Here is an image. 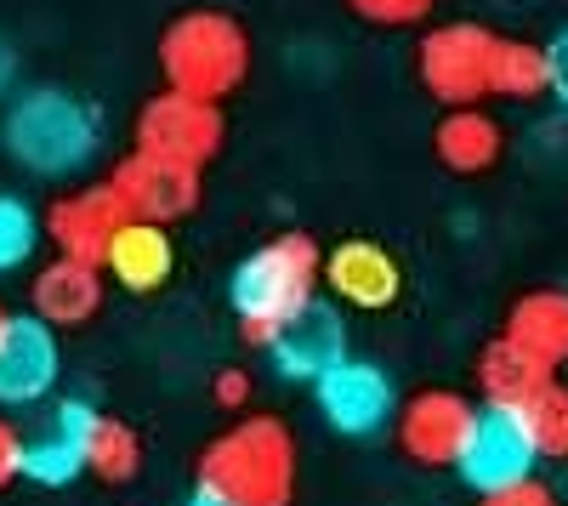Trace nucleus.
Segmentation results:
<instances>
[{"mask_svg": "<svg viewBox=\"0 0 568 506\" xmlns=\"http://www.w3.org/2000/svg\"><path fill=\"white\" fill-rule=\"evenodd\" d=\"M211 398H216L222 409H245V404H251V376H245V371H222L216 387H211Z\"/></svg>", "mask_w": 568, "mask_h": 506, "instance_id": "28", "label": "nucleus"}, {"mask_svg": "<svg viewBox=\"0 0 568 506\" xmlns=\"http://www.w3.org/2000/svg\"><path fill=\"white\" fill-rule=\"evenodd\" d=\"M273 364L291 382H324L329 371L347 364V331H342V313L329 302H307L291 325L273 336Z\"/></svg>", "mask_w": 568, "mask_h": 506, "instance_id": "12", "label": "nucleus"}, {"mask_svg": "<svg viewBox=\"0 0 568 506\" xmlns=\"http://www.w3.org/2000/svg\"><path fill=\"white\" fill-rule=\"evenodd\" d=\"M187 506H216V500H211V495H200V489H194V500H187Z\"/></svg>", "mask_w": 568, "mask_h": 506, "instance_id": "31", "label": "nucleus"}, {"mask_svg": "<svg viewBox=\"0 0 568 506\" xmlns=\"http://www.w3.org/2000/svg\"><path fill=\"white\" fill-rule=\"evenodd\" d=\"M324 285L336 291L342 302L364 307V313H382L404 291V267H398V256H387L375 240H342L336 251L324 256Z\"/></svg>", "mask_w": 568, "mask_h": 506, "instance_id": "13", "label": "nucleus"}, {"mask_svg": "<svg viewBox=\"0 0 568 506\" xmlns=\"http://www.w3.org/2000/svg\"><path fill=\"white\" fill-rule=\"evenodd\" d=\"M495 45L500 34L484 23H438L415 45V74L449 109H478L495 98Z\"/></svg>", "mask_w": 568, "mask_h": 506, "instance_id": "5", "label": "nucleus"}, {"mask_svg": "<svg viewBox=\"0 0 568 506\" xmlns=\"http://www.w3.org/2000/svg\"><path fill=\"white\" fill-rule=\"evenodd\" d=\"M433 149H438V160H444L449 171L478 176V171H489V165L500 160L506 136H500L495 114H484V109H449V114L438 120V131H433Z\"/></svg>", "mask_w": 568, "mask_h": 506, "instance_id": "20", "label": "nucleus"}, {"mask_svg": "<svg viewBox=\"0 0 568 506\" xmlns=\"http://www.w3.org/2000/svg\"><path fill=\"white\" fill-rule=\"evenodd\" d=\"M12 69H18V63H12V45H7V40H0V91H7V85H12Z\"/></svg>", "mask_w": 568, "mask_h": 506, "instance_id": "30", "label": "nucleus"}, {"mask_svg": "<svg viewBox=\"0 0 568 506\" xmlns=\"http://www.w3.org/2000/svg\"><path fill=\"white\" fill-rule=\"evenodd\" d=\"M484 506H557V495H551L540 478H524V484H511V489L484 495Z\"/></svg>", "mask_w": 568, "mask_h": 506, "instance_id": "26", "label": "nucleus"}, {"mask_svg": "<svg viewBox=\"0 0 568 506\" xmlns=\"http://www.w3.org/2000/svg\"><path fill=\"white\" fill-rule=\"evenodd\" d=\"M160 69H165V91L182 98L216 103L251 69V34L216 7H194L182 12L165 34H160Z\"/></svg>", "mask_w": 568, "mask_h": 506, "instance_id": "3", "label": "nucleus"}, {"mask_svg": "<svg viewBox=\"0 0 568 506\" xmlns=\"http://www.w3.org/2000/svg\"><path fill=\"white\" fill-rule=\"evenodd\" d=\"M91 427H98V409L80 404V398L63 404L52 416V433L29 444L23 478H34V484H69L74 473H85V438H91Z\"/></svg>", "mask_w": 568, "mask_h": 506, "instance_id": "18", "label": "nucleus"}, {"mask_svg": "<svg viewBox=\"0 0 568 506\" xmlns=\"http://www.w3.org/2000/svg\"><path fill=\"white\" fill-rule=\"evenodd\" d=\"M103 273L120 285V291H131V296H149V291H160L171 273H176V245H171V234L160 222H125L120 234H114V245H109V256H103Z\"/></svg>", "mask_w": 568, "mask_h": 506, "instance_id": "16", "label": "nucleus"}, {"mask_svg": "<svg viewBox=\"0 0 568 506\" xmlns=\"http://www.w3.org/2000/svg\"><path fill=\"white\" fill-rule=\"evenodd\" d=\"M546 58H551V98L568 109V29L546 45Z\"/></svg>", "mask_w": 568, "mask_h": 506, "instance_id": "29", "label": "nucleus"}, {"mask_svg": "<svg viewBox=\"0 0 568 506\" xmlns=\"http://www.w3.org/2000/svg\"><path fill=\"white\" fill-rule=\"evenodd\" d=\"M103 267L91 262H74V256H52L40 273H34V318L58 331H80L91 313L103 307Z\"/></svg>", "mask_w": 568, "mask_h": 506, "instance_id": "15", "label": "nucleus"}, {"mask_svg": "<svg viewBox=\"0 0 568 506\" xmlns=\"http://www.w3.org/2000/svg\"><path fill=\"white\" fill-rule=\"evenodd\" d=\"M524 422H529V438L540 449V462H568V387L562 382H551L524 409Z\"/></svg>", "mask_w": 568, "mask_h": 506, "instance_id": "23", "label": "nucleus"}, {"mask_svg": "<svg viewBox=\"0 0 568 506\" xmlns=\"http://www.w3.org/2000/svg\"><path fill=\"white\" fill-rule=\"evenodd\" d=\"M0 325H7V313H0Z\"/></svg>", "mask_w": 568, "mask_h": 506, "instance_id": "32", "label": "nucleus"}, {"mask_svg": "<svg viewBox=\"0 0 568 506\" xmlns=\"http://www.w3.org/2000/svg\"><path fill=\"white\" fill-rule=\"evenodd\" d=\"M109 182L120 189V200H125V211H131L136 222L171 227L176 216H187V211L200 205V171L171 165V160H154V154H136V149L114 165Z\"/></svg>", "mask_w": 568, "mask_h": 506, "instance_id": "10", "label": "nucleus"}, {"mask_svg": "<svg viewBox=\"0 0 568 506\" xmlns=\"http://www.w3.org/2000/svg\"><path fill=\"white\" fill-rule=\"evenodd\" d=\"M222 136H227L222 109L182 98V91H160L136 114V154H154V160H171L187 171H205L222 154Z\"/></svg>", "mask_w": 568, "mask_h": 506, "instance_id": "6", "label": "nucleus"}, {"mask_svg": "<svg viewBox=\"0 0 568 506\" xmlns=\"http://www.w3.org/2000/svg\"><path fill=\"white\" fill-rule=\"evenodd\" d=\"M34 245H40L34 211H29L23 200H12V194H0V273L23 267V262L34 256Z\"/></svg>", "mask_w": 568, "mask_h": 506, "instance_id": "24", "label": "nucleus"}, {"mask_svg": "<svg viewBox=\"0 0 568 506\" xmlns=\"http://www.w3.org/2000/svg\"><path fill=\"white\" fill-rule=\"evenodd\" d=\"M318 409L329 416V427H342V433H375L393 416V387L375 364L347 358L342 371H329L318 382Z\"/></svg>", "mask_w": 568, "mask_h": 506, "instance_id": "14", "label": "nucleus"}, {"mask_svg": "<svg viewBox=\"0 0 568 506\" xmlns=\"http://www.w3.org/2000/svg\"><path fill=\"white\" fill-rule=\"evenodd\" d=\"M23 455H29V444L18 438V427L0 422V489H7V484L23 473Z\"/></svg>", "mask_w": 568, "mask_h": 506, "instance_id": "27", "label": "nucleus"}, {"mask_svg": "<svg viewBox=\"0 0 568 506\" xmlns=\"http://www.w3.org/2000/svg\"><path fill=\"white\" fill-rule=\"evenodd\" d=\"M200 495L216 506H291L296 500V438L278 416H240L194 462Z\"/></svg>", "mask_w": 568, "mask_h": 506, "instance_id": "1", "label": "nucleus"}, {"mask_svg": "<svg viewBox=\"0 0 568 506\" xmlns=\"http://www.w3.org/2000/svg\"><path fill=\"white\" fill-rule=\"evenodd\" d=\"M535 462H540V449L529 438L524 409H484L478 433H471V444L460 455V478L478 495H495V489L535 478Z\"/></svg>", "mask_w": 568, "mask_h": 506, "instance_id": "8", "label": "nucleus"}, {"mask_svg": "<svg viewBox=\"0 0 568 506\" xmlns=\"http://www.w3.org/2000/svg\"><path fill=\"white\" fill-rule=\"evenodd\" d=\"M524 353H535L540 364H568V291H524L506 313V331Z\"/></svg>", "mask_w": 568, "mask_h": 506, "instance_id": "19", "label": "nucleus"}, {"mask_svg": "<svg viewBox=\"0 0 568 506\" xmlns=\"http://www.w3.org/2000/svg\"><path fill=\"white\" fill-rule=\"evenodd\" d=\"M136 467H142L136 433L120 416H98V427H91V438H85V473L103 478V484H131Z\"/></svg>", "mask_w": 568, "mask_h": 506, "instance_id": "22", "label": "nucleus"}, {"mask_svg": "<svg viewBox=\"0 0 568 506\" xmlns=\"http://www.w3.org/2000/svg\"><path fill=\"white\" fill-rule=\"evenodd\" d=\"M551 382H557L551 364H540L535 353H524L511 336H495V342L478 353V393H484V409H529Z\"/></svg>", "mask_w": 568, "mask_h": 506, "instance_id": "17", "label": "nucleus"}, {"mask_svg": "<svg viewBox=\"0 0 568 506\" xmlns=\"http://www.w3.org/2000/svg\"><path fill=\"white\" fill-rule=\"evenodd\" d=\"M58 382V336L34 313H7L0 325V404H34Z\"/></svg>", "mask_w": 568, "mask_h": 506, "instance_id": "11", "label": "nucleus"}, {"mask_svg": "<svg viewBox=\"0 0 568 506\" xmlns=\"http://www.w3.org/2000/svg\"><path fill=\"white\" fill-rule=\"evenodd\" d=\"M546 91H551V58H546V45L500 34V45H495V98L535 103V98H546Z\"/></svg>", "mask_w": 568, "mask_h": 506, "instance_id": "21", "label": "nucleus"}, {"mask_svg": "<svg viewBox=\"0 0 568 506\" xmlns=\"http://www.w3.org/2000/svg\"><path fill=\"white\" fill-rule=\"evenodd\" d=\"M347 7L364 18V23H382V29H409L420 23L438 0H347Z\"/></svg>", "mask_w": 568, "mask_h": 506, "instance_id": "25", "label": "nucleus"}, {"mask_svg": "<svg viewBox=\"0 0 568 506\" xmlns=\"http://www.w3.org/2000/svg\"><path fill=\"white\" fill-rule=\"evenodd\" d=\"M324 280V256L313 245V234H273L267 245H256L240 267H233V313H240V336L251 347H273V336L291 318L318 302Z\"/></svg>", "mask_w": 568, "mask_h": 506, "instance_id": "2", "label": "nucleus"}, {"mask_svg": "<svg viewBox=\"0 0 568 506\" xmlns=\"http://www.w3.org/2000/svg\"><path fill=\"white\" fill-rule=\"evenodd\" d=\"M7 154L40 176H69L98 154V114L69 91H29L7 114Z\"/></svg>", "mask_w": 568, "mask_h": 506, "instance_id": "4", "label": "nucleus"}, {"mask_svg": "<svg viewBox=\"0 0 568 506\" xmlns=\"http://www.w3.org/2000/svg\"><path fill=\"white\" fill-rule=\"evenodd\" d=\"M478 416L484 409L471 404L466 393H449V387H426L404 404L398 416V444L409 462L420 467H460V455L478 433Z\"/></svg>", "mask_w": 568, "mask_h": 506, "instance_id": "7", "label": "nucleus"}, {"mask_svg": "<svg viewBox=\"0 0 568 506\" xmlns=\"http://www.w3.org/2000/svg\"><path fill=\"white\" fill-rule=\"evenodd\" d=\"M131 222L125 200L114 182H98V189H80V194H63L52 200V211H45V234H52L58 256H74V262H91L103 267L114 234Z\"/></svg>", "mask_w": 568, "mask_h": 506, "instance_id": "9", "label": "nucleus"}]
</instances>
